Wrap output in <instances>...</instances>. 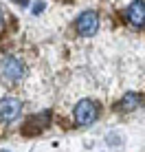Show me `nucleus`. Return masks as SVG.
I'll return each instance as SVG.
<instances>
[{
	"label": "nucleus",
	"instance_id": "obj_1",
	"mask_svg": "<svg viewBox=\"0 0 145 152\" xmlns=\"http://www.w3.org/2000/svg\"><path fill=\"white\" fill-rule=\"evenodd\" d=\"M0 73L7 77L9 82H18L24 77V64L13 55H4L0 60Z\"/></svg>",
	"mask_w": 145,
	"mask_h": 152
},
{
	"label": "nucleus",
	"instance_id": "obj_2",
	"mask_svg": "<svg viewBox=\"0 0 145 152\" xmlns=\"http://www.w3.org/2000/svg\"><path fill=\"white\" fill-rule=\"evenodd\" d=\"M97 119V106L90 99H81L75 106V121L79 126H90Z\"/></svg>",
	"mask_w": 145,
	"mask_h": 152
},
{
	"label": "nucleus",
	"instance_id": "obj_3",
	"mask_svg": "<svg viewBox=\"0 0 145 152\" xmlns=\"http://www.w3.org/2000/svg\"><path fill=\"white\" fill-rule=\"evenodd\" d=\"M20 113H22V104H20V99L4 97L2 102H0V119H2L4 124L15 121V119L20 117Z\"/></svg>",
	"mask_w": 145,
	"mask_h": 152
},
{
	"label": "nucleus",
	"instance_id": "obj_4",
	"mask_svg": "<svg viewBox=\"0 0 145 152\" xmlns=\"http://www.w3.org/2000/svg\"><path fill=\"white\" fill-rule=\"evenodd\" d=\"M97 29H99V15L95 11H84L77 18V31H79V35L90 38V35L97 33Z\"/></svg>",
	"mask_w": 145,
	"mask_h": 152
},
{
	"label": "nucleus",
	"instance_id": "obj_5",
	"mask_svg": "<svg viewBox=\"0 0 145 152\" xmlns=\"http://www.w3.org/2000/svg\"><path fill=\"white\" fill-rule=\"evenodd\" d=\"M128 20L136 27H143L145 24V2L143 0H134V2L128 7Z\"/></svg>",
	"mask_w": 145,
	"mask_h": 152
},
{
	"label": "nucleus",
	"instance_id": "obj_6",
	"mask_svg": "<svg viewBox=\"0 0 145 152\" xmlns=\"http://www.w3.org/2000/svg\"><path fill=\"white\" fill-rule=\"evenodd\" d=\"M138 106H141V97H138L136 93H130V95H125V97L121 99V104H119V110L130 113V110H136Z\"/></svg>",
	"mask_w": 145,
	"mask_h": 152
},
{
	"label": "nucleus",
	"instance_id": "obj_7",
	"mask_svg": "<svg viewBox=\"0 0 145 152\" xmlns=\"http://www.w3.org/2000/svg\"><path fill=\"white\" fill-rule=\"evenodd\" d=\"M42 9H44V2H35L33 4V13H40Z\"/></svg>",
	"mask_w": 145,
	"mask_h": 152
},
{
	"label": "nucleus",
	"instance_id": "obj_8",
	"mask_svg": "<svg viewBox=\"0 0 145 152\" xmlns=\"http://www.w3.org/2000/svg\"><path fill=\"white\" fill-rule=\"evenodd\" d=\"M2 20H4V15H2V9H0V27H2Z\"/></svg>",
	"mask_w": 145,
	"mask_h": 152
}]
</instances>
